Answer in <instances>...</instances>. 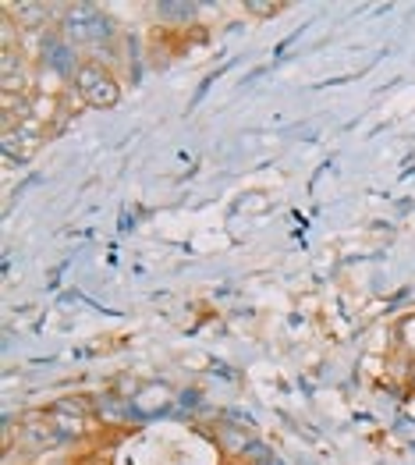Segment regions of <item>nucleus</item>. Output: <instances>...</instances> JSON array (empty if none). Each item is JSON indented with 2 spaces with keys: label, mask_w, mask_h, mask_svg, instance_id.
<instances>
[{
  "label": "nucleus",
  "mask_w": 415,
  "mask_h": 465,
  "mask_svg": "<svg viewBox=\"0 0 415 465\" xmlns=\"http://www.w3.org/2000/svg\"><path fill=\"white\" fill-rule=\"evenodd\" d=\"M57 440V430H54V412L50 409H33V412H22V423H18V444L29 448V451H43L46 444Z\"/></svg>",
  "instance_id": "f257e3e1"
},
{
  "label": "nucleus",
  "mask_w": 415,
  "mask_h": 465,
  "mask_svg": "<svg viewBox=\"0 0 415 465\" xmlns=\"http://www.w3.org/2000/svg\"><path fill=\"white\" fill-rule=\"evenodd\" d=\"M4 15L22 29V33H50V7L46 4H7Z\"/></svg>",
  "instance_id": "f03ea898"
},
{
  "label": "nucleus",
  "mask_w": 415,
  "mask_h": 465,
  "mask_svg": "<svg viewBox=\"0 0 415 465\" xmlns=\"http://www.w3.org/2000/svg\"><path fill=\"white\" fill-rule=\"evenodd\" d=\"M82 100H85L89 107H96V111H111V107L121 104V82H117L114 75H107L96 89H89Z\"/></svg>",
  "instance_id": "7ed1b4c3"
},
{
  "label": "nucleus",
  "mask_w": 415,
  "mask_h": 465,
  "mask_svg": "<svg viewBox=\"0 0 415 465\" xmlns=\"http://www.w3.org/2000/svg\"><path fill=\"white\" fill-rule=\"evenodd\" d=\"M107 75H111V72H107V64H100V61H82V64H78V72H75V78H72V85H75L78 93L85 96L89 89H96V85H100Z\"/></svg>",
  "instance_id": "20e7f679"
},
{
  "label": "nucleus",
  "mask_w": 415,
  "mask_h": 465,
  "mask_svg": "<svg viewBox=\"0 0 415 465\" xmlns=\"http://www.w3.org/2000/svg\"><path fill=\"white\" fill-rule=\"evenodd\" d=\"M50 412H57V416H78V420H89V416L96 412V405H93L89 398H57V401L50 405Z\"/></svg>",
  "instance_id": "39448f33"
},
{
  "label": "nucleus",
  "mask_w": 415,
  "mask_h": 465,
  "mask_svg": "<svg viewBox=\"0 0 415 465\" xmlns=\"http://www.w3.org/2000/svg\"><path fill=\"white\" fill-rule=\"evenodd\" d=\"M54 430H57V437H82L85 433V420H78V416H57L54 412Z\"/></svg>",
  "instance_id": "423d86ee"
},
{
  "label": "nucleus",
  "mask_w": 415,
  "mask_h": 465,
  "mask_svg": "<svg viewBox=\"0 0 415 465\" xmlns=\"http://www.w3.org/2000/svg\"><path fill=\"white\" fill-rule=\"evenodd\" d=\"M245 11H249L252 18H273V15L284 11V4H281V0H245Z\"/></svg>",
  "instance_id": "0eeeda50"
},
{
  "label": "nucleus",
  "mask_w": 415,
  "mask_h": 465,
  "mask_svg": "<svg viewBox=\"0 0 415 465\" xmlns=\"http://www.w3.org/2000/svg\"><path fill=\"white\" fill-rule=\"evenodd\" d=\"M156 15H167V18H192V15H195V4H156Z\"/></svg>",
  "instance_id": "6e6552de"
},
{
  "label": "nucleus",
  "mask_w": 415,
  "mask_h": 465,
  "mask_svg": "<svg viewBox=\"0 0 415 465\" xmlns=\"http://www.w3.org/2000/svg\"><path fill=\"white\" fill-rule=\"evenodd\" d=\"M221 440H224L227 448H231V455H238V451H249V437H242V433H234V430H224V433H221Z\"/></svg>",
  "instance_id": "1a4fd4ad"
},
{
  "label": "nucleus",
  "mask_w": 415,
  "mask_h": 465,
  "mask_svg": "<svg viewBox=\"0 0 415 465\" xmlns=\"http://www.w3.org/2000/svg\"><path fill=\"white\" fill-rule=\"evenodd\" d=\"M15 448V423H4V451Z\"/></svg>",
  "instance_id": "9d476101"
},
{
  "label": "nucleus",
  "mask_w": 415,
  "mask_h": 465,
  "mask_svg": "<svg viewBox=\"0 0 415 465\" xmlns=\"http://www.w3.org/2000/svg\"><path fill=\"white\" fill-rule=\"evenodd\" d=\"M409 394L415 398V370H412V377H409Z\"/></svg>",
  "instance_id": "9b49d317"
}]
</instances>
